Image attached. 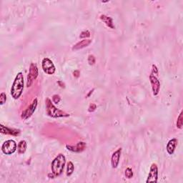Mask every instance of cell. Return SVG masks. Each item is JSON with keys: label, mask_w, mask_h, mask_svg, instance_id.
Listing matches in <instances>:
<instances>
[{"label": "cell", "mask_w": 183, "mask_h": 183, "mask_svg": "<svg viewBox=\"0 0 183 183\" xmlns=\"http://www.w3.org/2000/svg\"><path fill=\"white\" fill-rule=\"evenodd\" d=\"M48 177H49V178H54L56 176H55V175L52 173V174H49V175H48Z\"/></svg>", "instance_id": "83f0119b"}, {"label": "cell", "mask_w": 183, "mask_h": 183, "mask_svg": "<svg viewBox=\"0 0 183 183\" xmlns=\"http://www.w3.org/2000/svg\"><path fill=\"white\" fill-rule=\"evenodd\" d=\"M26 147H27L26 142L25 140H21L20 143H18V145H17L18 152L20 154L25 153L26 150Z\"/></svg>", "instance_id": "2e32d148"}, {"label": "cell", "mask_w": 183, "mask_h": 183, "mask_svg": "<svg viewBox=\"0 0 183 183\" xmlns=\"http://www.w3.org/2000/svg\"><path fill=\"white\" fill-rule=\"evenodd\" d=\"M86 143L84 142H80L78 143L76 145H67L66 148L67 150H70L72 152H81L86 148Z\"/></svg>", "instance_id": "30bf717a"}, {"label": "cell", "mask_w": 183, "mask_h": 183, "mask_svg": "<svg viewBox=\"0 0 183 183\" xmlns=\"http://www.w3.org/2000/svg\"><path fill=\"white\" fill-rule=\"evenodd\" d=\"M124 175H125V177H126L127 178H128V179H130V178L133 177V172H132V170L131 169V168L127 167V169L125 170Z\"/></svg>", "instance_id": "d6986e66"}, {"label": "cell", "mask_w": 183, "mask_h": 183, "mask_svg": "<svg viewBox=\"0 0 183 183\" xmlns=\"http://www.w3.org/2000/svg\"><path fill=\"white\" fill-rule=\"evenodd\" d=\"M57 84H58V85H59V86L60 87L64 88V84L63 83V82H62V81H58V82H57Z\"/></svg>", "instance_id": "484cf974"}, {"label": "cell", "mask_w": 183, "mask_h": 183, "mask_svg": "<svg viewBox=\"0 0 183 183\" xmlns=\"http://www.w3.org/2000/svg\"><path fill=\"white\" fill-rule=\"evenodd\" d=\"M73 74H74V76L75 77H79V71H78V70L74 71Z\"/></svg>", "instance_id": "4316f807"}, {"label": "cell", "mask_w": 183, "mask_h": 183, "mask_svg": "<svg viewBox=\"0 0 183 183\" xmlns=\"http://www.w3.org/2000/svg\"><path fill=\"white\" fill-rule=\"evenodd\" d=\"M100 20L108 26V27L111 29H115L114 24H113V20L110 16H108L107 15H105V14H102V15L100 16Z\"/></svg>", "instance_id": "9a60e30c"}, {"label": "cell", "mask_w": 183, "mask_h": 183, "mask_svg": "<svg viewBox=\"0 0 183 183\" xmlns=\"http://www.w3.org/2000/svg\"><path fill=\"white\" fill-rule=\"evenodd\" d=\"M17 148V144L13 139H8L4 142L2 146V152L5 155H12L14 153Z\"/></svg>", "instance_id": "277c9868"}, {"label": "cell", "mask_w": 183, "mask_h": 183, "mask_svg": "<svg viewBox=\"0 0 183 183\" xmlns=\"http://www.w3.org/2000/svg\"><path fill=\"white\" fill-rule=\"evenodd\" d=\"M95 62H96V59H95V57L94 55H89L88 57V63L90 64V65H93V64H95Z\"/></svg>", "instance_id": "7402d4cb"}, {"label": "cell", "mask_w": 183, "mask_h": 183, "mask_svg": "<svg viewBox=\"0 0 183 183\" xmlns=\"http://www.w3.org/2000/svg\"><path fill=\"white\" fill-rule=\"evenodd\" d=\"M92 43V40H81L80 42L77 43V44L74 45L73 47H72V50H79L81 49H83V48L87 47V46L90 45Z\"/></svg>", "instance_id": "5bb4252c"}, {"label": "cell", "mask_w": 183, "mask_h": 183, "mask_svg": "<svg viewBox=\"0 0 183 183\" xmlns=\"http://www.w3.org/2000/svg\"><path fill=\"white\" fill-rule=\"evenodd\" d=\"M74 166L73 165V163L72 162H68L67 163V176H71L72 175V173L74 172Z\"/></svg>", "instance_id": "e0dca14e"}, {"label": "cell", "mask_w": 183, "mask_h": 183, "mask_svg": "<svg viewBox=\"0 0 183 183\" xmlns=\"http://www.w3.org/2000/svg\"><path fill=\"white\" fill-rule=\"evenodd\" d=\"M7 101V95L5 92H2L0 95V104L1 105H3Z\"/></svg>", "instance_id": "44dd1931"}, {"label": "cell", "mask_w": 183, "mask_h": 183, "mask_svg": "<svg viewBox=\"0 0 183 183\" xmlns=\"http://www.w3.org/2000/svg\"><path fill=\"white\" fill-rule=\"evenodd\" d=\"M96 109H97V106H96V105L95 104H91L90 106H89L88 111L90 112H93Z\"/></svg>", "instance_id": "cb8c5ba5"}, {"label": "cell", "mask_w": 183, "mask_h": 183, "mask_svg": "<svg viewBox=\"0 0 183 183\" xmlns=\"http://www.w3.org/2000/svg\"><path fill=\"white\" fill-rule=\"evenodd\" d=\"M46 110H47V114L49 115V117L53 118L67 117L69 116V115L67 114L65 112L57 109V108L52 104L51 100L49 98H47V100H46Z\"/></svg>", "instance_id": "3957f363"}, {"label": "cell", "mask_w": 183, "mask_h": 183, "mask_svg": "<svg viewBox=\"0 0 183 183\" xmlns=\"http://www.w3.org/2000/svg\"><path fill=\"white\" fill-rule=\"evenodd\" d=\"M121 152H122V148H119L117 150L115 151V152L112 154V158H111V164H112V167L113 168H117L118 165H119L120 156H121Z\"/></svg>", "instance_id": "8fae6325"}, {"label": "cell", "mask_w": 183, "mask_h": 183, "mask_svg": "<svg viewBox=\"0 0 183 183\" xmlns=\"http://www.w3.org/2000/svg\"><path fill=\"white\" fill-rule=\"evenodd\" d=\"M66 163V157L63 154H59L52 162V172L56 177L61 175L63 172Z\"/></svg>", "instance_id": "7a4b0ae2"}, {"label": "cell", "mask_w": 183, "mask_h": 183, "mask_svg": "<svg viewBox=\"0 0 183 183\" xmlns=\"http://www.w3.org/2000/svg\"><path fill=\"white\" fill-rule=\"evenodd\" d=\"M24 90V76L22 72H19L16 74L11 88V95L14 100L21 97Z\"/></svg>", "instance_id": "6da1fadb"}, {"label": "cell", "mask_w": 183, "mask_h": 183, "mask_svg": "<svg viewBox=\"0 0 183 183\" xmlns=\"http://www.w3.org/2000/svg\"><path fill=\"white\" fill-rule=\"evenodd\" d=\"M90 37V32H89L88 30H85L83 32H82V33L79 35V38L81 39H83V38H88Z\"/></svg>", "instance_id": "ffe728a7"}, {"label": "cell", "mask_w": 183, "mask_h": 183, "mask_svg": "<svg viewBox=\"0 0 183 183\" xmlns=\"http://www.w3.org/2000/svg\"><path fill=\"white\" fill-rule=\"evenodd\" d=\"M61 100V98H60L59 95H54L52 96V101L53 102L55 103V104H58Z\"/></svg>", "instance_id": "603a6c76"}, {"label": "cell", "mask_w": 183, "mask_h": 183, "mask_svg": "<svg viewBox=\"0 0 183 183\" xmlns=\"http://www.w3.org/2000/svg\"><path fill=\"white\" fill-rule=\"evenodd\" d=\"M178 140L177 139L173 138L168 142L167 144V147H166V149H167V152L169 155H173V153L175 152V149H176L177 146Z\"/></svg>", "instance_id": "7c38bea8"}, {"label": "cell", "mask_w": 183, "mask_h": 183, "mask_svg": "<svg viewBox=\"0 0 183 183\" xmlns=\"http://www.w3.org/2000/svg\"><path fill=\"white\" fill-rule=\"evenodd\" d=\"M158 180V167L155 163L152 164L150 172L148 177V179L146 180L147 183L149 182H157Z\"/></svg>", "instance_id": "52a82bcc"}, {"label": "cell", "mask_w": 183, "mask_h": 183, "mask_svg": "<svg viewBox=\"0 0 183 183\" xmlns=\"http://www.w3.org/2000/svg\"><path fill=\"white\" fill-rule=\"evenodd\" d=\"M93 91H94V90H91V91L90 92V93H89V94H88V95H87V97H90V95H91V94H92V92H93Z\"/></svg>", "instance_id": "f1b7e54d"}, {"label": "cell", "mask_w": 183, "mask_h": 183, "mask_svg": "<svg viewBox=\"0 0 183 183\" xmlns=\"http://www.w3.org/2000/svg\"><path fill=\"white\" fill-rule=\"evenodd\" d=\"M37 99H35V100L33 101L32 104L30 105V107H29L27 109H26L25 111L22 112V115H21V118L24 120H27L28 118H30L33 113L35 112L36 110V108H37Z\"/></svg>", "instance_id": "9c48e42d"}, {"label": "cell", "mask_w": 183, "mask_h": 183, "mask_svg": "<svg viewBox=\"0 0 183 183\" xmlns=\"http://www.w3.org/2000/svg\"><path fill=\"white\" fill-rule=\"evenodd\" d=\"M152 73H153L155 74H158V69L157 68V67H156L155 64H153L152 65Z\"/></svg>", "instance_id": "d4e9b609"}, {"label": "cell", "mask_w": 183, "mask_h": 183, "mask_svg": "<svg viewBox=\"0 0 183 183\" xmlns=\"http://www.w3.org/2000/svg\"><path fill=\"white\" fill-rule=\"evenodd\" d=\"M1 132L5 134H9V135L18 136L20 134V130L16 129H12L9 127H4V125H1Z\"/></svg>", "instance_id": "4fadbf2b"}, {"label": "cell", "mask_w": 183, "mask_h": 183, "mask_svg": "<svg viewBox=\"0 0 183 183\" xmlns=\"http://www.w3.org/2000/svg\"><path fill=\"white\" fill-rule=\"evenodd\" d=\"M38 76V69L35 64L32 63L30 67V72L27 76V87H30L33 81Z\"/></svg>", "instance_id": "ba28073f"}, {"label": "cell", "mask_w": 183, "mask_h": 183, "mask_svg": "<svg viewBox=\"0 0 183 183\" xmlns=\"http://www.w3.org/2000/svg\"><path fill=\"white\" fill-rule=\"evenodd\" d=\"M183 124V117H182V111L180 112L179 117H177V127L179 129H182Z\"/></svg>", "instance_id": "ac0fdd59"}, {"label": "cell", "mask_w": 183, "mask_h": 183, "mask_svg": "<svg viewBox=\"0 0 183 183\" xmlns=\"http://www.w3.org/2000/svg\"><path fill=\"white\" fill-rule=\"evenodd\" d=\"M42 67L43 71H44L46 74H53L56 71V68H55V66L54 63H53L51 59H49L47 57H45L42 59Z\"/></svg>", "instance_id": "5b68a950"}, {"label": "cell", "mask_w": 183, "mask_h": 183, "mask_svg": "<svg viewBox=\"0 0 183 183\" xmlns=\"http://www.w3.org/2000/svg\"><path fill=\"white\" fill-rule=\"evenodd\" d=\"M150 82L152 86V90L153 92V95L157 96L160 90V82L156 74L151 73L150 75Z\"/></svg>", "instance_id": "8992f818"}]
</instances>
